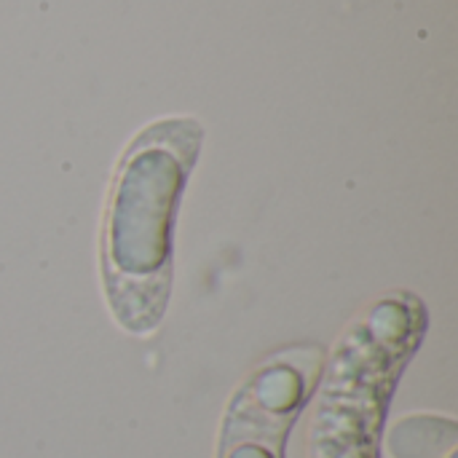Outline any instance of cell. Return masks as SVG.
I'll use <instances>...</instances> for the list:
<instances>
[{"instance_id":"6da1fadb","label":"cell","mask_w":458,"mask_h":458,"mask_svg":"<svg viewBox=\"0 0 458 458\" xmlns=\"http://www.w3.org/2000/svg\"><path fill=\"white\" fill-rule=\"evenodd\" d=\"M204 129L164 118L126 148L105 204L102 287L115 322L131 335L153 333L172 293V228Z\"/></svg>"},{"instance_id":"7a4b0ae2","label":"cell","mask_w":458,"mask_h":458,"mask_svg":"<svg viewBox=\"0 0 458 458\" xmlns=\"http://www.w3.org/2000/svg\"><path fill=\"white\" fill-rule=\"evenodd\" d=\"M427 330L416 295L381 298L344 338L317 413L314 458H378V429L411 354Z\"/></svg>"},{"instance_id":"3957f363","label":"cell","mask_w":458,"mask_h":458,"mask_svg":"<svg viewBox=\"0 0 458 458\" xmlns=\"http://www.w3.org/2000/svg\"><path fill=\"white\" fill-rule=\"evenodd\" d=\"M322 365L319 349H290L266 362L233 397L220 458H284V440Z\"/></svg>"}]
</instances>
